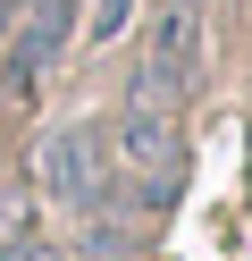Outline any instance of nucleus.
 Instances as JSON below:
<instances>
[{
    "mask_svg": "<svg viewBox=\"0 0 252 261\" xmlns=\"http://www.w3.org/2000/svg\"><path fill=\"white\" fill-rule=\"evenodd\" d=\"M67 34H76V0H34L25 17L9 25V51H0V85L9 93H25V85H42V68L67 51Z\"/></svg>",
    "mask_w": 252,
    "mask_h": 261,
    "instance_id": "4",
    "label": "nucleus"
},
{
    "mask_svg": "<svg viewBox=\"0 0 252 261\" xmlns=\"http://www.w3.org/2000/svg\"><path fill=\"white\" fill-rule=\"evenodd\" d=\"M34 177H42V194L59 211H76V219H93V211H109V177H118V160H109V126H93V118H67V126H50L42 135V160H34Z\"/></svg>",
    "mask_w": 252,
    "mask_h": 261,
    "instance_id": "2",
    "label": "nucleus"
},
{
    "mask_svg": "<svg viewBox=\"0 0 252 261\" xmlns=\"http://www.w3.org/2000/svg\"><path fill=\"white\" fill-rule=\"evenodd\" d=\"M25 9H34V0H0V34H9V25L25 17Z\"/></svg>",
    "mask_w": 252,
    "mask_h": 261,
    "instance_id": "7",
    "label": "nucleus"
},
{
    "mask_svg": "<svg viewBox=\"0 0 252 261\" xmlns=\"http://www.w3.org/2000/svg\"><path fill=\"white\" fill-rule=\"evenodd\" d=\"M202 68V9L193 0H168L143 34V68H134V101H177Z\"/></svg>",
    "mask_w": 252,
    "mask_h": 261,
    "instance_id": "3",
    "label": "nucleus"
},
{
    "mask_svg": "<svg viewBox=\"0 0 252 261\" xmlns=\"http://www.w3.org/2000/svg\"><path fill=\"white\" fill-rule=\"evenodd\" d=\"M101 261H143V253H101Z\"/></svg>",
    "mask_w": 252,
    "mask_h": 261,
    "instance_id": "8",
    "label": "nucleus"
},
{
    "mask_svg": "<svg viewBox=\"0 0 252 261\" xmlns=\"http://www.w3.org/2000/svg\"><path fill=\"white\" fill-rule=\"evenodd\" d=\"M0 261H59V244H50L42 227H25V219H9V227H0Z\"/></svg>",
    "mask_w": 252,
    "mask_h": 261,
    "instance_id": "5",
    "label": "nucleus"
},
{
    "mask_svg": "<svg viewBox=\"0 0 252 261\" xmlns=\"http://www.w3.org/2000/svg\"><path fill=\"white\" fill-rule=\"evenodd\" d=\"M126 17H134V0H93V25H84V34H93V42H118Z\"/></svg>",
    "mask_w": 252,
    "mask_h": 261,
    "instance_id": "6",
    "label": "nucleus"
},
{
    "mask_svg": "<svg viewBox=\"0 0 252 261\" xmlns=\"http://www.w3.org/2000/svg\"><path fill=\"white\" fill-rule=\"evenodd\" d=\"M109 160H126V177H134L126 202L134 211H168L177 202V186H185V135H177V118H168V101H126V118L109 126Z\"/></svg>",
    "mask_w": 252,
    "mask_h": 261,
    "instance_id": "1",
    "label": "nucleus"
}]
</instances>
